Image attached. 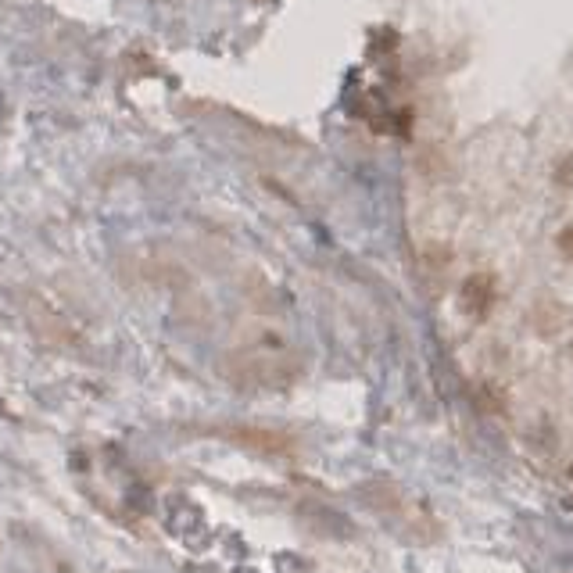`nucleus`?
Wrapping results in <instances>:
<instances>
[{
    "instance_id": "obj_1",
    "label": "nucleus",
    "mask_w": 573,
    "mask_h": 573,
    "mask_svg": "<svg viewBox=\"0 0 573 573\" xmlns=\"http://www.w3.org/2000/svg\"><path fill=\"white\" fill-rule=\"evenodd\" d=\"M491 280L488 276H473L466 287H462V301H470V308H484L491 301Z\"/></svg>"
},
{
    "instance_id": "obj_2",
    "label": "nucleus",
    "mask_w": 573,
    "mask_h": 573,
    "mask_svg": "<svg viewBox=\"0 0 573 573\" xmlns=\"http://www.w3.org/2000/svg\"><path fill=\"white\" fill-rule=\"evenodd\" d=\"M559 248H563L566 258H573V226H566V230L559 233Z\"/></svg>"
}]
</instances>
